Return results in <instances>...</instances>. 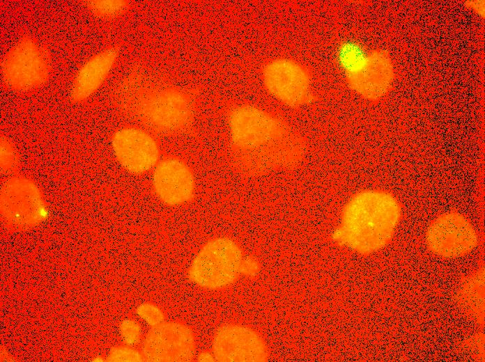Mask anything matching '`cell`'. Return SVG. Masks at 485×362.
Segmentation results:
<instances>
[{"mask_svg":"<svg viewBox=\"0 0 485 362\" xmlns=\"http://www.w3.org/2000/svg\"><path fill=\"white\" fill-rule=\"evenodd\" d=\"M233 164L241 173L254 176L292 168L304 158L302 138L280 118L256 106L243 104L228 112Z\"/></svg>","mask_w":485,"mask_h":362,"instance_id":"obj_1","label":"cell"},{"mask_svg":"<svg viewBox=\"0 0 485 362\" xmlns=\"http://www.w3.org/2000/svg\"><path fill=\"white\" fill-rule=\"evenodd\" d=\"M401 215L397 199L381 190L355 194L344 206L332 239L360 254L384 248L392 238Z\"/></svg>","mask_w":485,"mask_h":362,"instance_id":"obj_2","label":"cell"},{"mask_svg":"<svg viewBox=\"0 0 485 362\" xmlns=\"http://www.w3.org/2000/svg\"><path fill=\"white\" fill-rule=\"evenodd\" d=\"M125 103L143 123L163 134L187 130L194 118L192 95L180 87L160 80L131 79L124 86Z\"/></svg>","mask_w":485,"mask_h":362,"instance_id":"obj_3","label":"cell"},{"mask_svg":"<svg viewBox=\"0 0 485 362\" xmlns=\"http://www.w3.org/2000/svg\"><path fill=\"white\" fill-rule=\"evenodd\" d=\"M51 71L49 51L28 36L22 37L1 62L3 81L15 91L28 92L40 88L47 81Z\"/></svg>","mask_w":485,"mask_h":362,"instance_id":"obj_4","label":"cell"},{"mask_svg":"<svg viewBox=\"0 0 485 362\" xmlns=\"http://www.w3.org/2000/svg\"><path fill=\"white\" fill-rule=\"evenodd\" d=\"M243 255L240 246L228 237L208 242L193 259L190 279L199 287L216 290L232 283L240 273Z\"/></svg>","mask_w":485,"mask_h":362,"instance_id":"obj_5","label":"cell"},{"mask_svg":"<svg viewBox=\"0 0 485 362\" xmlns=\"http://www.w3.org/2000/svg\"><path fill=\"white\" fill-rule=\"evenodd\" d=\"M267 92L291 108H298L314 100L311 79L307 70L295 60L277 58L268 61L262 70Z\"/></svg>","mask_w":485,"mask_h":362,"instance_id":"obj_6","label":"cell"},{"mask_svg":"<svg viewBox=\"0 0 485 362\" xmlns=\"http://www.w3.org/2000/svg\"><path fill=\"white\" fill-rule=\"evenodd\" d=\"M429 249L445 258H455L470 253L477 244V235L471 223L461 213L449 211L440 214L426 233Z\"/></svg>","mask_w":485,"mask_h":362,"instance_id":"obj_7","label":"cell"},{"mask_svg":"<svg viewBox=\"0 0 485 362\" xmlns=\"http://www.w3.org/2000/svg\"><path fill=\"white\" fill-rule=\"evenodd\" d=\"M1 213L6 220L20 227H31L47 214L41 193L31 180L15 177L8 180L0 193Z\"/></svg>","mask_w":485,"mask_h":362,"instance_id":"obj_8","label":"cell"},{"mask_svg":"<svg viewBox=\"0 0 485 362\" xmlns=\"http://www.w3.org/2000/svg\"><path fill=\"white\" fill-rule=\"evenodd\" d=\"M194 352L192 330L176 322H163L153 326L142 344V355L148 361H190Z\"/></svg>","mask_w":485,"mask_h":362,"instance_id":"obj_9","label":"cell"},{"mask_svg":"<svg viewBox=\"0 0 485 362\" xmlns=\"http://www.w3.org/2000/svg\"><path fill=\"white\" fill-rule=\"evenodd\" d=\"M213 353L221 362H262L268 353L262 338L252 329L238 324L220 326L213 340Z\"/></svg>","mask_w":485,"mask_h":362,"instance_id":"obj_10","label":"cell"},{"mask_svg":"<svg viewBox=\"0 0 485 362\" xmlns=\"http://www.w3.org/2000/svg\"><path fill=\"white\" fill-rule=\"evenodd\" d=\"M111 146L119 164L133 174L148 171L159 158L155 139L138 128L126 127L116 132L111 138Z\"/></svg>","mask_w":485,"mask_h":362,"instance_id":"obj_11","label":"cell"},{"mask_svg":"<svg viewBox=\"0 0 485 362\" xmlns=\"http://www.w3.org/2000/svg\"><path fill=\"white\" fill-rule=\"evenodd\" d=\"M153 187L155 194L164 203L178 205L192 198L194 178L183 162L169 157L162 160L155 168Z\"/></svg>","mask_w":485,"mask_h":362,"instance_id":"obj_12","label":"cell"},{"mask_svg":"<svg viewBox=\"0 0 485 362\" xmlns=\"http://www.w3.org/2000/svg\"><path fill=\"white\" fill-rule=\"evenodd\" d=\"M349 87L369 100L384 96L392 86L394 70L388 54L382 50L368 53L363 67L356 73L346 75Z\"/></svg>","mask_w":485,"mask_h":362,"instance_id":"obj_13","label":"cell"},{"mask_svg":"<svg viewBox=\"0 0 485 362\" xmlns=\"http://www.w3.org/2000/svg\"><path fill=\"white\" fill-rule=\"evenodd\" d=\"M118 55V47L109 46L90 58L76 73L70 92L71 101L81 102L93 94L108 77Z\"/></svg>","mask_w":485,"mask_h":362,"instance_id":"obj_14","label":"cell"},{"mask_svg":"<svg viewBox=\"0 0 485 362\" xmlns=\"http://www.w3.org/2000/svg\"><path fill=\"white\" fill-rule=\"evenodd\" d=\"M368 53L357 42H342L337 51V61L346 76L356 73L364 65Z\"/></svg>","mask_w":485,"mask_h":362,"instance_id":"obj_15","label":"cell"},{"mask_svg":"<svg viewBox=\"0 0 485 362\" xmlns=\"http://www.w3.org/2000/svg\"><path fill=\"white\" fill-rule=\"evenodd\" d=\"M84 5L93 15L101 18L112 19L126 13L130 3L125 0H90L85 1Z\"/></svg>","mask_w":485,"mask_h":362,"instance_id":"obj_16","label":"cell"},{"mask_svg":"<svg viewBox=\"0 0 485 362\" xmlns=\"http://www.w3.org/2000/svg\"><path fill=\"white\" fill-rule=\"evenodd\" d=\"M0 144L1 169L11 170L17 164V152L13 143L5 136L1 135Z\"/></svg>","mask_w":485,"mask_h":362,"instance_id":"obj_17","label":"cell"},{"mask_svg":"<svg viewBox=\"0 0 485 362\" xmlns=\"http://www.w3.org/2000/svg\"><path fill=\"white\" fill-rule=\"evenodd\" d=\"M119 332L123 341L129 346L139 343L141 336V326L134 320L126 319L121 322Z\"/></svg>","mask_w":485,"mask_h":362,"instance_id":"obj_18","label":"cell"},{"mask_svg":"<svg viewBox=\"0 0 485 362\" xmlns=\"http://www.w3.org/2000/svg\"><path fill=\"white\" fill-rule=\"evenodd\" d=\"M136 312L141 319L151 326L160 324L164 320L162 311L153 304H141L137 307Z\"/></svg>","mask_w":485,"mask_h":362,"instance_id":"obj_19","label":"cell"},{"mask_svg":"<svg viewBox=\"0 0 485 362\" xmlns=\"http://www.w3.org/2000/svg\"><path fill=\"white\" fill-rule=\"evenodd\" d=\"M143 359L138 351L128 347L112 348L107 358L109 361H141Z\"/></svg>","mask_w":485,"mask_h":362,"instance_id":"obj_20","label":"cell"},{"mask_svg":"<svg viewBox=\"0 0 485 362\" xmlns=\"http://www.w3.org/2000/svg\"><path fill=\"white\" fill-rule=\"evenodd\" d=\"M197 359L199 361H215V359L213 356V354H210V353L206 352H203L200 353L198 355Z\"/></svg>","mask_w":485,"mask_h":362,"instance_id":"obj_21","label":"cell"},{"mask_svg":"<svg viewBox=\"0 0 485 362\" xmlns=\"http://www.w3.org/2000/svg\"><path fill=\"white\" fill-rule=\"evenodd\" d=\"M93 361H102L103 359L101 358L100 356H97L93 360Z\"/></svg>","mask_w":485,"mask_h":362,"instance_id":"obj_22","label":"cell"}]
</instances>
